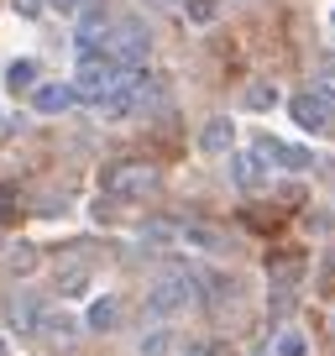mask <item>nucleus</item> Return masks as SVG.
Returning <instances> with one entry per match:
<instances>
[{
    "mask_svg": "<svg viewBox=\"0 0 335 356\" xmlns=\"http://www.w3.org/2000/svg\"><path fill=\"white\" fill-rule=\"evenodd\" d=\"M142 74H147V68H131V63H121V58H111V53H95V58H79L74 89H79V100L105 105V100H115L121 89H131Z\"/></svg>",
    "mask_w": 335,
    "mask_h": 356,
    "instance_id": "obj_1",
    "label": "nucleus"
},
{
    "mask_svg": "<svg viewBox=\"0 0 335 356\" xmlns=\"http://www.w3.org/2000/svg\"><path fill=\"white\" fill-rule=\"evenodd\" d=\"M199 299V278H179V273H168L147 289V320H179L189 304Z\"/></svg>",
    "mask_w": 335,
    "mask_h": 356,
    "instance_id": "obj_2",
    "label": "nucleus"
},
{
    "mask_svg": "<svg viewBox=\"0 0 335 356\" xmlns=\"http://www.w3.org/2000/svg\"><path fill=\"white\" fill-rule=\"evenodd\" d=\"M100 189L111 194V200H121V204L147 200V194L157 189V168L152 163H111L100 173Z\"/></svg>",
    "mask_w": 335,
    "mask_h": 356,
    "instance_id": "obj_3",
    "label": "nucleus"
},
{
    "mask_svg": "<svg viewBox=\"0 0 335 356\" xmlns=\"http://www.w3.org/2000/svg\"><path fill=\"white\" fill-rule=\"evenodd\" d=\"M288 115H293V121L304 126V131H314V136L335 131V105L325 100V95H320L314 84H309V89H299V95L288 100Z\"/></svg>",
    "mask_w": 335,
    "mask_h": 356,
    "instance_id": "obj_4",
    "label": "nucleus"
},
{
    "mask_svg": "<svg viewBox=\"0 0 335 356\" xmlns=\"http://www.w3.org/2000/svg\"><path fill=\"white\" fill-rule=\"evenodd\" d=\"M231 184L241 194H262L272 184V163L257 152V147H241V152H231Z\"/></svg>",
    "mask_w": 335,
    "mask_h": 356,
    "instance_id": "obj_5",
    "label": "nucleus"
},
{
    "mask_svg": "<svg viewBox=\"0 0 335 356\" xmlns=\"http://www.w3.org/2000/svg\"><path fill=\"white\" fill-rule=\"evenodd\" d=\"M179 241H183V246H194V252H210V257L231 252V236H225L220 225H210V220H183Z\"/></svg>",
    "mask_w": 335,
    "mask_h": 356,
    "instance_id": "obj_6",
    "label": "nucleus"
},
{
    "mask_svg": "<svg viewBox=\"0 0 335 356\" xmlns=\"http://www.w3.org/2000/svg\"><path fill=\"white\" fill-rule=\"evenodd\" d=\"M79 325H84V320H74L68 309H47V314H42V325H37V341L53 346V351H63V346H74Z\"/></svg>",
    "mask_w": 335,
    "mask_h": 356,
    "instance_id": "obj_7",
    "label": "nucleus"
},
{
    "mask_svg": "<svg viewBox=\"0 0 335 356\" xmlns=\"http://www.w3.org/2000/svg\"><path fill=\"white\" fill-rule=\"evenodd\" d=\"M257 152L268 157V163L288 168V173H309V168H314V152H304V147H288V142H278V136H262Z\"/></svg>",
    "mask_w": 335,
    "mask_h": 356,
    "instance_id": "obj_8",
    "label": "nucleus"
},
{
    "mask_svg": "<svg viewBox=\"0 0 335 356\" xmlns=\"http://www.w3.org/2000/svg\"><path fill=\"white\" fill-rule=\"evenodd\" d=\"M79 105V89H74V79H68V84H42L32 95V111L37 115H68Z\"/></svg>",
    "mask_w": 335,
    "mask_h": 356,
    "instance_id": "obj_9",
    "label": "nucleus"
},
{
    "mask_svg": "<svg viewBox=\"0 0 335 356\" xmlns=\"http://www.w3.org/2000/svg\"><path fill=\"white\" fill-rule=\"evenodd\" d=\"M199 147L210 157H231L236 152V121H231V115H210L204 131H199Z\"/></svg>",
    "mask_w": 335,
    "mask_h": 356,
    "instance_id": "obj_10",
    "label": "nucleus"
},
{
    "mask_svg": "<svg viewBox=\"0 0 335 356\" xmlns=\"http://www.w3.org/2000/svg\"><path fill=\"white\" fill-rule=\"evenodd\" d=\"M42 314H47V304L37 299V293H16V299H11V309H6V320H11V330H26V335H37Z\"/></svg>",
    "mask_w": 335,
    "mask_h": 356,
    "instance_id": "obj_11",
    "label": "nucleus"
},
{
    "mask_svg": "<svg viewBox=\"0 0 335 356\" xmlns=\"http://www.w3.org/2000/svg\"><path fill=\"white\" fill-rule=\"evenodd\" d=\"M268 278H272V289H278L283 299H293V289H299V278H304V257H278V262H268Z\"/></svg>",
    "mask_w": 335,
    "mask_h": 356,
    "instance_id": "obj_12",
    "label": "nucleus"
},
{
    "mask_svg": "<svg viewBox=\"0 0 335 356\" xmlns=\"http://www.w3.org/2000/svg\"><path fill=\"white\" fill-rule=\"evenodd\" d=\"M199 299H204V309L220 314L225 299H236V278H225V273H204V278H199Z\"/></svg>",
    "mask_w": 335,
    "mask_h": 356,
    "instance_id": "obj_13",
    "label": "nucleus"
},
{
    "mask_svg": "<svg viewBox=\"0 0 335 356\" xmlns=\"http://www.w3.org/2000/svg\"><path fill=\"white\" fill-rule=\"evenodd\" d=\"M6 89H11V95H22V89L37 95V89H42V84H37V63H32V58H16V63L6 68Z\"/></svg>",
    "mask_w": 335,
    "mask_h": 356,
    "instance_id": "obj_14",
    "label": "nucleus"
},
{
    "mask_svg": "<svg viewBox=\"0 0 335 356\" xmlns=\"http://www.w3.org/2000/svg\"><path fill=\"white\" fill-rule=\"evenodd\" d=\"M179 231H183V220H147L142 225V241L147 246H168V241H179Z\"/></svg>",
    "mask_w": 335,
    "mask_h": 356,
    "instance_id": "obj_15",
    "label": "nucleus"
},
{
    "mask_svg": "<svg viewBox=\"0 0 335 356\" xmlns=\"http://www.w3.org/2000/svg\"><path fill=\"white\" fill-rule=\"evenodd\" d=\"M278 100H283L278 84H252V89H246V105H252V111H272Z\"/></svg>",
    "mask_w": 335,
    "mask_h": 356,
    "instance_id": "obj_16",
    "label": "nucleus"
},
{
    "mask_svg": "<svg viewBox=\"0 0 335 356\" xmlns=\"http://www.w3.org/2000/svg\"><path fill=\"white\" fill-rule=\"evenodd\" d=\"M84 325H90V330H115V299H95Z\"/></svg>",
    "mask_w": 335,
    "mask_h": 356,
    "instance_id": "obj_17",
    "label": "nucleus"
},
{
    "mask_svg": "<svg viewBox=\"0 0 335 356\" xmlns=\"http://www.w3.org/2000/svg\"><path fill=\"white\" fill-rule=\"evenodd\" d=\"M272 356H309V341H304L299 330H283L278 346H272Z\"/></svg>",
    "mask_w": 335,
    "mask_h": 356,
    "instance_id": "obj_18",
    "label": "nucleus"
},
{
    "mask_svg": "<svg viewBox=\"0 0 335 356\" xmlns=\"http://www.w3.org/2000/svg\"><path fill=\"white\" fill-rule=\"evenodd\" d=\"M183 11H189V22H194V26H210L215 16H220V0H189Z\"/></svg>",
    "mask_w": 335,
    "mask_h": 356,
    "instance_id": "obj_19",
    "label": "nucleus"
},
{
    "mask_svg": "<svg viewBox=\"0 0 335 356\" xmlns=\"http://www.w3.org/2000/svg\"><path fill=\"white\" fill-rule=\"evenodd\" d=\"M6 262H11V273H32V267H37V246H32V241L11 246V257H6Z\"/></svg>",
    "mask_w": 335,
    "mask_h": 356,
    "instance_id": "obj_20",
    "label": "nucleus"
},
{
    "mask_svg": "<svg viewBox=\"0 0 335 356\" xmlns=\"http://www.w3.org/2000/svg\"><path fill=\"white\" fill-rule=\"evenodd\" d=\"M16 215H22V194H16L11 184H0V225H11Z\"/></svg>",
    "mask_w": 335,
    "mask_h": 356,
    "instance_id": "obj_21",
    "label": "nucleus"
},
{
    "mask_svg": "<svg viewBox=\"0 0 335 356\" xmlns=\"http://www.w3.org/2000/svg\"><path fill=\"white\" fill-rule=\"evenodd\" d=\"M136 356H168V335H142Z\"/></svg>",
    "mask_w": 335,
    "mask_h": 356,
    "instance_id": "obj_22",
    "label": "nucleus"
},
{
    "mask_svg": "<svg viewBox=\"0 0 335 356\" xmlns=\"http://www.w3.org/2000/svg\"><path fill=\"white\" fill-rule=\"evenodd\" d=\"M47 6H53L58 16H84L90 11V0H47Z\"/></svg>",
    "mask_w": 335,
    "mask_h": 356,
    "instance_id": "obj_23",
    "label": "nucleus"
},
{
    "mask_svg": "<svg viewBox=\"0 0 335 356\" xmlns=\"http://www.w3.org/2000/svg\"><path fill=\"white\" fill-rule=\"evenodd\" d=\"M314 89H320L325 100H330V105H335V68H325V74H320V79H314Z\"/></svg>",
    "mask_w": 335,
    "mask_h": 356,
    "instance_id": "obj_24",
    "label": "nucleus"
},
{
    "mask_svg": "<svg viewBox=\"0 0 335 356\" xmlns=\"http://www.w3.org/2000/svg\"><path fill=\"white\" fill-rule=\"evenodd\" d=\"M11 6H16V16H37V11L47 6V0H11Z\"/></svg>",
    "mask_w": 335,
    "mask_h": 356,
    "instance_id": "obj_25",
    "label": "nucleus"
},
{
    "mask_svg": "<svg viewBox=\"0 0 335 356\" xmlns=\"http://www.w3.org/2000/svg\"><path fill=\"white\" fill-rule=\"evenodd\" d=\"M183 356H220V346H189Z\"/></svg>",
    "mask_w": 335,
    "mask_h": 356,
    "instance_id": "obj_26",
    "label": "nucleus"
},
{
    "mask_svg": "<svg viewBox=\"0 0 335 356\" xmlns=\"http://www.w3.org/2000/svg\"><path fill=\"white\" fill-rule=\"evenodd\" d=\"M0 356H6V341H0Z\"/></svg>",
    "mask_w": 335,
    "mask_h": 356,
    "instance_id": "obj_27",
    "label": "nucleus"
},
{
    "mask_svg": "<svg viewBox=\"0 0 335 356\" xmlns=\"http://www.w3.org/2000/svg\"><path fill=\"white\" fill-rule=\"evenodd\" d=\"M330 26H335V11H330Z\"/></svg>",
    "mask_w": 335,
    "mask_h": 356,
    "instance_id": "obj_28",
    "label": "nucleus"
}]
</instances>
